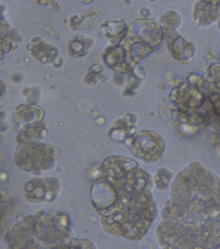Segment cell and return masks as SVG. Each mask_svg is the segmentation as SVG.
<instances>
[{"label":"cell","instance_id":"1","mask_svg":"<svg viewBox=\"0 0 220 249\" xmlns=\"http://www.w3.org/2000/svg\"><path fill=\"white\" fill-rule=\"evenodd\" d=\"M92 183V205L105 232L141 240L156 216L151 177L135 160L122 156L106 159Z\"/></svg>","mask_w":220,"mask_h":249},{"label":"cell","instance_id":"2","mask_svg":"<svg viewBox=\"0 0 220 249\" xmlns=\"http://www.w3.org/2000/svg\"><path fill=\"white\" fill-rule=\"evenodd\" d=\"M159 229L173 247L220 248V178L200 164L181 172Z\"/></svg>","mask_w":220,"mask_h":249},{"label":"cell","instance_id":"3","mask_svg":"<svg viewBox=\"0 0 220 249\" xmlns=\"http://www.w3.org/2000/svg\"><path fill=\"white\" fill-rule=\"evenodd\" d=\"M60 149L51 144L20 142L15 153L16 162L25 171L51 169L60 158Z\"/></svg>","mask_w":220,"mask_h":249},{"label":"cell","instance_id":"4","mask_svg":"<svg viewBox=\"0 0 220 249\" xmlns=\"http://www.w3.org/2000/svg\"><path fill=\"white\" fill-rule=\"evenodd\" d=\"M165 141L154 131L141 132L134 139L131 150L137 158L146 162L156 161L164 152Z\"/></svg>","mask_w":220,"mask_h":249},{"label":"cell","instance_id":"5","mask_svg":"<svg viewBox=\"0 0 220 249\" xmlns=\"http://www.w3.org/2000/svg\"><path fill=\"white\" fill-rule=\"evenodd\" d=\"M25 196L33 203L52 199L58 192V183L54 179H33L25 185Z\"/></svg>","mask_w":220,"mask_h":249},{"label":"cell","instance_id":"6","mask_svg":"<svg viewBox=\"0 0 220 249\" xmlns=\"http://www.w3.org/2000/svg\"><path fill=\"white\" fill-rule=\"evenodd\" d=\"M44 111L40 107L22 105L16 110L14 122L19 133L42 123Z\"/></svg>","mask_w":220,"mask_h":249}]
</instances>
